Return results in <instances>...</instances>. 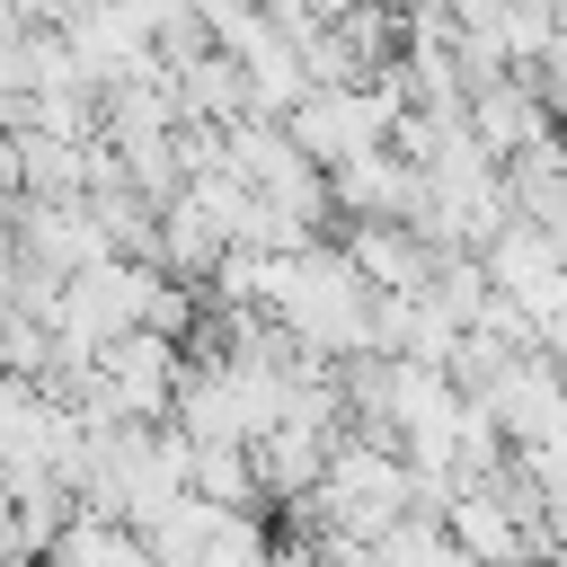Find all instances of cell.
Listing matches in <instances>:
<instances>
[{"instance_id":"1","label":"cell","mask_w":567,"mask_h":567,"mask_svg":"<svg viewBox=\"0 0 567 567\" xmlns=\"http://www.w3.org/2000/svg\"><path fill=\"white\" fill-rule=\"evenodd\" d=\"M284 133L301 142L310 168L372 159V151H390V133H399V89H390V80H363V89H310V97L292 106Z\"/></svg>"}]
</instances>
